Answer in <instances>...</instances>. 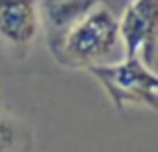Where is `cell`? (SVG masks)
Returning <instances> with one entry per match:
<instances>
[{
	"mask_svg": "<svg viewBox=\"0 0 158 152\" xmlns=\"http://www.w3.org/2000/svg\"><path fill=\"white\" fill-rule=\"evenodd\" d=\"M118 46V14L104 2H98L82 14L48 50L62 66L86 70L88 66L110 62Z\"/></svg>",
	"mask_w": 158,
	"mask_h": 152,
	"instance_id": "obj_1",
	"label": "cell"
},
{
	"mask_svg": "<svg viewBox=\"0 0 158 152\" xmlns=\"http://www.w3.org/2000/svg\"><path fill=\"white\" fill-rule=\"evenodd\" d=\"M90 76L104 88L116 110L138 104L154 112L158 106V76L152 66L140 58L124 56L122 62H106L86 68Z\"/></svg>",
	"mask_w": 158,
	"mask_h": 152,
	"instance_id": "obj_2",
	"label": "cell"
},
{
	"mask_svg": "<svg viewBox=\"0 0 158 152\" xmlns=\"http://www.w3.org/2000/svg\"><path fill=\"white\" fill-rule=\"evenodd\" d=\"M158 0H128L118 16V34L124 56L152 66L156 58Z\"/></svg>",
	"mask_w": 158,
	"mask_h": 152,
	"instance_id": "obj_3",
	"label": "cell"
},
{
	"mask_svg": "<svg viewBox=\"0 0 158 152\" xmlns=\"http://www.w3.org/2000/svg\"><path fill=\"white\" fill-rule=\"evenodd\" d=\"M42 26L40 0H0V38L14 48H26Z\"/></svg>",
	"mask_w": 158,
	"mask_h": 152,
	"instance_id": "obj_4",
	"label": "cell"
},
{
	"mask_svg": "<svg viewBox=\"0 0 158 152\" xmlns=\"http://www.w3.org/2000/svg\"><path fill=\"white\" fill-rule=\"evenodd\" d=\"M100 0H40V20L46 26L48 48L58 42L62 34Z\"/></svg>",
	"mask_w": 158,
	"mask_h": 152,
	"instance_id": "obj_5",
	"label": "cell"
},
{
	"mask_svg": "<svg viewBox=\"0 0 158 152\" xmlns=\"http://www.w3.org/2000/svg\"><path fill=\"white\" fill-rule=\"evenodd\" d=\"M18 140V128L12 116H8L4 110H0V152L14 150Z\"/></svg>",
	"mask_w": 158,
	"mask_h": 152,
	"instance_id": "obj_6",
	"label": "cell"
},
{
	"mask_svg": "<svg viewBox=\"0 0 158 152\" xmlns=\"http://www.w3.org/2000/svg\"><path fill=\"white\" fill-rule=\"evenodd\" d=\"M100 2H104L108 8H112V10L116 12V10H118V8H120V10H122V8H124V4H126L128 0H100Z\"/></svg>",
	"mask_w": 158,
	"mask_h": 152,
	"instance_id": "obj_7",
	"label": "cell"
}]
</instances>
